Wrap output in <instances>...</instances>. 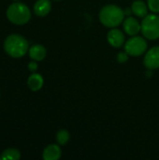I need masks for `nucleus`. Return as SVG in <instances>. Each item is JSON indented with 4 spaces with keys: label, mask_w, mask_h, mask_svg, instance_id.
Listing matches in <instances>:
<instances>
[{
    "label": "nucleus",
    "mask_w": 159,
    "mask_h": 160,
    "mask_svg": "<svg viewBox=\"0 0 159 160\" xmlns=\"http://www.w3.org/2000/svg\"><path fill=\"white\" fill-rule=\"evenodd\" d=\"M146 40L138 36H134L129 38L125 44V52L131 56H141L147 50Z\"/></svg>",
    "instance_id": "39448f33"
},
{
    "label": "nucleus",
    "mask_w": 159,
    "mask_h": 160,
    "mask_svg": "<svg viewBox=\"0 0 159 160\" xmlns=\"http://www.w3.org/2000/svg\"><path fill=\"white\" fill-rule=\"evenodd\" d=\"M127 60H128V53L127 52H119L118 53V55H117V61L119 63L124 64Z\"/></svg>",
    "instance_id": "f3484780"
},
{
    "label": "nucleus",
    "mask_w": 159,
    "mask_h": 160,
    "mask_svg": "<svg viewBox=\"0 0 159 160\" xmlns=\"http://www.w3.org/2000/svg\"><path fill=\"white\" fill-rule=\"evenodd\" d=\"M142 33L147 39L159 38V16L156 14L146 15L142 22Z\"/></svg>",
    "instance_id": "20e7f679"
},
{
    "label": "nucleus",
    "mask_w": 159,
    "mask_h": 160,
    "mask_svg": "<svg viewBox=\"0 0 159 160\" xmlns=\"http://www.w3.org/2000/svg\"><path fill=\"white\" fill-rule=\"evenodd\" d=\"M7 16L8 20L15 24H24L30 20L31 12L26 5L22 3H13L8 7Z\"/></svg>",
    "instance_id": "7ed1b4c3"
},
{
    "label": "nucleus",
    "mask_w": 159,
    "mask_h": 160,
    "mask_svg": "<svg viewBox=\"0 0 159 160\" xmlns=\"http://www.w3.org/2000/svg\"><path fill=\"white\" fill-rule=\"evenodd\" d=\"M143 64L148 69L159 68V46L153 47L145 54Z\"/></svg>",
    "instance_id": "423d86ee"
},
{
    "label": "nucleus",
    "mask_w": 159,
    "mask_h": 160,
    "mask_svg": "<svg viewBox=\"0 0 159 160\" xmlns=\"http://www.w3.org/2000/svg\"><path fill=\"white\" fill-rule=\"evenodd\" d=\"M62 152L61 148L56 144L48 145L43 151V159L44 160H58L61 158Z\"/></svg>",
    "instance_id": "1a4fd4ad"
},
{
    "label": "nucleus",
    "mask_w": 159,
    "mask_h": 160,
    "mask_svg": "<svg viewBox=\"0 0 159 160\" xmlns=\"http://www.w3.org/2000/svg\"><path fill=\"white\" fill-rule=\"evenodd\" d=\"M21 158V155L19 153L18 150L16 149H7L5 150L3 153H2V156H1V159L3 160H17Z\"/></svg>",
    "instance_id": "4468645a"
},
{
    "label": "nucleus",
    "mask_w": 159,
    "mask_h": 160,
    "mask_svg": "<svg viewBox=\"0 0 159 160\" xmlns=\"http://www.w3.org/2000/svg\"><path fill=\"white\" fill-rule=\"evenodd\" d=\"M28 68H29V70H31V71H35V70L37 68V64L35 63V62H31V63H29V65H28Z\"/></svg>",
    "instance_id": "a211bd4d"
},
{
    "label": "nucleus",
    "mask_w": 159,
    "mask_h": 160,
    "mask_svg": "<svg viewBox=\"0 0 159 160\" xmlns=\"http://www.w3.org/2000/svg\"><path fill=\"white\" fill-rule=\"evenodd\" d=\"M141 29L142 26L135 18L128 17L124 21V30L127 35L136 36L141 31Z\"/></svg>",
    "instance_id": "6e6552de"
},
{
    "label": "nucleus",
    "mask_w": 159,
    "mask_h": 160,
    "mask_svg": "<svg viewBox=\"0 0 159 160\" xmlns=\"http://www.w3.org/2000/svg\"><path fill=\"white\" fill-rule=\"evenodd\" d=\"M131 10L132 12L140 17V18H144L146 15H147V12H148V7L146 6V4L142 1V0H136L132 3V6H131Z\"/></svg>",
    "instance_id": "9b49d317"
},
{
    "label": "nucleus",
    "mask_w": 159,
    "mask_h": 160,
    "mask_svg": "<svg viewBox=\"0 0 159 160\" xmlns=\"http://www.w3.org/2000/svg\"><path fill=\"white\" fill-rule=\"evenodd\" d=\"M46 49L42 45H34L29 49V55L35 61H41L46 56Z\"/></svg>",
    "instance_id": "f8f14e48"
},
{
    "label": "nucleus",
    "mask_w": 159,
    "mask_h": 160,
    "mask_svg": "<svg viewBox=\"0 0 159 160\" xmlns=\"http://www.w3.org/2000/svg\"><path fill=\"white\" fill-rule=\"evenodd\" d=\"M107 39L110 45H112L114 48H120L124 42H125V35L123 32L119 29L113 28L112 29L108 35H107Z\"/></svg>",
    "instance_id": "0eeeda50"
},
{
    "label": "nucleus",
    "mask_w": 159,
    "mask_h": 160,
    "mask_svg": "<svg viewBox=\"0 0 159 160\" xmlns=\"http://www.w3.org/2000/svg\"><path fill=\"white\" fill-rule=\"evenodd\" d=\"M27 84L32 91H38L43 85V78L40 74L34 73L28 78Z\"/></svg>",
    "instance_id": "ddd939ff"
},
{
    "label": "nucleus",
    "mask_w": 159,
    "mask_h": 160,
    "mask_svg": "<svg viewBox=\"0 0 159 160\" xmlns=\"http://www.w3.org/2000/svg\"><path fill=\"white\" fill-rule=\"evenodd\" d=\"M4 48L8 55L18 58L23 56L27 52L28 42L23 37L14 34L6 38Z\"/></svg>",
    "instance_id": "f03ea898"
},
{
    "label": "nucleus",
    "mask_w": 159,
    "mask_h": 160,
    "mask_svg": "<svg viewBox=\"0 0 159 160\" xmlns=\"http://www.w3.org/2000/svg\"><path fill=\"white\" fill-rule=\"evenodd\" d=\"M125 18L124 10L116 5H107L99 12V20L106 27H116L120 25Z\"/></svg>",
    "instance_id": "f257e3e1"
},
{
    "label": "nucleus",
    "mask_w": 159,
    "mask_h": 160,
    "mask_svg": "<svg viewBox=\"0 0 159 160\" xmlns=\"http://www.w3.org/2000/svg\"><path fill=\"white\" fill-rule=\"evenodd\" d=\"M148 8L154 13H159V0H148Z\"/></svg>",
    "instance_id": "dca6fc26"
},
{
    "label": "nucleus",
    "mask_w": 159,
    "mask_h": 160,
    "mask_svg": "<svg viewBox=\"0 0 159 160\" xmlns=\"http://www.w3.org/2000/svg\"><path fill=\"white\" fill-rule=\"evenodd\" d=\"M52 8L51 2L49 0H37L34 6V11L37 16H46Z\"/></svg>",
    "instance_id": "9d476101"
},
{
    "label": "nucleus",
    "mask_w": 159,
    "mask_h": 160,
    "mask_svg": "<svg viewBox=\"0 0 159 160\" xmlns=\"http://www.w3.org/2000/svg\"><path fill=\"white\" fill-rule=\"evenodd\" d=\"M56 140L57 142L60 145H65L69 141V133L66 129H61L56 134Z\"/></svg>",
    "instance_id": "2eb2a0df"
}]
</instances>
